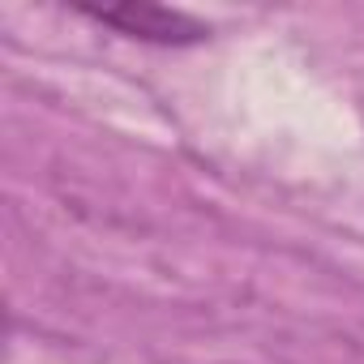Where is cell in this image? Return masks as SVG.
Here are the masks:
<instances>
[{
  "instance_id": "1",
  "label": "cell",
  "mask_w": 364,
  "mask_h": 364,
  "mask_svg": "<svg viewBox=\"0 0 364 364\" xmlns=\"http://www.w3.org/2000/svg\"><path fill=\"white\" fill-rule=\"evenodd\" d=\"M86 18H95L99 26H112L124 39H141V43H159V48H189L210 39V26L198 22L185 9H167V5H150V0H124V5H82Z\"/></svg>"
}]
</instances>
